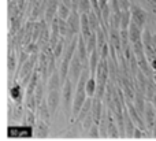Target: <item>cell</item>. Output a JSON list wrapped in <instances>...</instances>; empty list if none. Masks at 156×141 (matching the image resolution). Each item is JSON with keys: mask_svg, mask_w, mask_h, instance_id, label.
I'll return each mask as SVG.
<instances>
[{"mask_svg": "<svg viewBox=\"0 0 156 141\" xmlns=\"http://www.w3.org/2000/svg\"><path fill=\"white\" fill-rule=\"evenodd\" d=\"M73 88H74V84L70 78L66 79V82L63 84V89H62V93H63V101H65V107L66 108H70V106L73 107Z\"/></svg>", "mask_w": 156, "mask_h": 141, "instance_id": "obj_7", "label": "cell"}, {"mask_svg": "<svg viewBox=\"0 0 156 141\" xmlns=\"http://www.w3.org/2000/svg\"><path fill=\"white\" fill-rule=\"evenodd\" d=\"M85 90H86L88 97H93L94 96V93H96V90H97V78L94 76H90V78L88 79Z\"/></svg>", "mask_w": 156, "mask_h": 141, "instance_id": "obj_12", "label": "cell"}, {"mask_svg": "<svg viewBox=\"0 0 156 141\" xmlns=\"http://www.w3.org/2000/svg\"><path fill=\"white\" fill-rule=\"evenodd\" d=\"M15 66H16V59H15V55H8V70L14 71L15 70Z\"/></svg>", "mask_w": 156, "mask_h": 141, "instance_id": "obj_20", "label": "cell"}, {"mask_svg": "<svg viewBox=\"0 0 156 141\" xmlns=\"http://www.w3.org/2000/svg\"><path fill=\"white\" fill-rule=\"evenodd\" d=\"M71 7H69V5H66L65 3H60L59 4V8H58V18L59 19H63V21H67L69 16H70L71 14Z\"/></svg>", "mask_w": 156, "mask_h": 141, "instance_id": "obj_14", "label": "cell"}, {"mask_svg": "<svg viewBox=\"0 0 156 141\" xmlns=\"http://www.w3.org/2000/svg\"><path fill=\"white\" fill-rule=\"evenodd\" d=\"M144 118H145V125L148 130H152L156 122V108L152 101H147L145 111H144Z\"/></svg>", "mask_w": 156, "mask_h": 141, "instance_id": "obj_6", "label": "cell"}, {"mask_svg": "<svg viewBox=\"0 0 156 141\" xmlns=\"http://www.w3.org/2000/svg\"><path fill=\"white\" fill-rule=\"evenodd\" d=\"M83 69H85V66H83V63L81 62L80 56H78L77 52H76V55H74L73 59H71L70 70H69V78L73 81L74 85H77V82H78V79H80L81 74H82Z\"/></svg>", "mask_w": 156, "mask_h": 141, "instance_id": "obj_2", "label": "cell"}, {"mask_svg": "<svg viewBox=\"0 0 156 141\" xmlns=\"http://www.w3.org/2000/svg\"><path fill=\"white\" fill-rule=\"evenodd\" d=\"M33 128L32 126H8L7 136L16 137V139H30L33 137Z\"/></svg>", "mask_w": 156, "mask_h": 141, "instance_id": "obj_4", "label": "cell"}, {"mask_svg": "<svg viewBox=\"0 0 156 141\" xmlns=\"http://www.w3.org/2000/svg\"><path fill=\"white\" fill-rule=\"evenodd\" d=\"M152 79H154V82L156 84V70L154 71V74H152Z\"/></svg>", "mask_w": 156, "mask_h": 141, "instance_id": "obj_23", "label": "cell"}, {"mask_svg": "<svg viewBox=\"0 0 156 141\" xmlns=\"http://www.w3.org/2000/svg\"><path fill=\"white\" fill-rule=\"evenodd\" d=\"M127 32H129V40H130V44H136V43H140V41H143V29H141L140 26H137V25L134 23V22H132L129 26V29H127Z\"/></svg>", "mask_w": 156, "mask_h": 141, "instance_id": "obj_8", "label": "cell"}, {"mask_svg": "<svg viewBox=\"0 0 156 141\" xmlns=\"http://www.w3.org/2000/svg\"><path fill=\"white\" fill-rule=\"evenodd\" d=\"M145 136H147L145 132H144L141 128L134 129V133H133V137H134V139H143V137H145Z\"/></svg>", "mask_w": 156, "mask_h": 141, "instance_id": "obj_21", "label": "cell"}, {"mask_svg": "<svg viewBox=\"0 0 156 141\" xmlns=\"http://www.w3.org/2000/svg\"><path fill=\"white\" fill-rule=\"evenodd\" d=\"M130 2H132V3H136V0H130Z\"/></svg>", "mask_w": 156, "mask_h": 141, "instance_id": "obj_24", "label": "cell"}, {"mask_svg": "<svg viewBox=\"0 0 156 141\" xmlns=\"http://www.w3.org/2000/svg\"><path fill=\"white\" fill-rule=\"evenodd\" d=\"M132 23V11L126 10L121 12V30H127Z\"/></svg>", "mask_w": 156, "mask_h": 141, "instance_id": "obj_13", "label": "cell"}, {"mask_svg": "<svg viewBox=\"0 0 156 141\" xmlns=\"http://www.w3.org/2000/svg\"><path fill=\"white\" fill-rule=\"evenodd\" d=\"M34 97H36V103L37 104H41V101H43V85L38 84L37 86H36V90H34Z\"/></svg>", "mask_w": 156, "mask_h": 141, "instance_id": "obj_19", "label": "cell"}, {"mask_svg": "<svg viewBox=\"0 0 156 141\" xmlns=\"http://www.w3.org/2000/svg\"><path fill=\"white\" fill-rule=\"evenodd\" d=\"M110 2H111V0H99L100 8H103V7H105L107 4H110Z\"/></svg>", "mask_w": 156, "mask_h": 141, "instance_id": "obj_22", "label": "cell"}, {"mask_svg": "<svg viewBox=\"0 0 156 141\" xmlns=\"http://www.w3.org/2000/svg\"><path fill=\"white\" fill-rule=\"evenodd\" d=\"M138 2H140L141 7H144L147 11L156 15V0H138Z\"/></svg>", "mask_w": 156, "mask_h": 141, "instance_id": "obj_15", "label": "cell"}, {"mask_svg": "<svg viewBox=\"0 0 156 141\" xmlns=\"http://www.w3.org/2000/svg\"><path fill=\"white\" fill-rule=\"evenodd\" d=\"M86 97H88L86 90H76V93H74V100H73V107H71L73 119H77L78 118V115H80L83 104H85V101L88 100Z\"/></svg>", "mask_w": 156, "mask_h": 141, "instance_id": "obj_3", "label": "cell"}, {"mask_svg": "<svg viewBox=\"0 0 156 141\" xmlns=\"http://www.w3.org/2000/svg\"><path fill=\"white\" fill-rule=\"evenodd\" d=\"M67 25L71 36L81 34V14L78 11H71L70 16L67 19Z\"/></svg>", "mask_w": 156, "mask_h": 141, "instance_id": "obj_5", "label": "cell"}, {"mask_svg": "<svg viewBox=\"0 0 156 141\" xmlns=\"http://www.w3.org/2000/svg\"><path fill=\"white\" fill-rule=\"evenodd\" d=\"M10 97H11V100H14L15 103H21L25 97L23 88H22L19 84L12 85V86L10 88Z\"/></svg>", "mask_w": 156, "mask_h": 141, "instance_id": "obj_11", "label": "cell"}, {"mask_svg": "<svg viewBox=\"0 0 156 141\" xmlns=\"http://www.w3.org/2000/svg\"><path fill=\"white\" fill-rule=\"evenodd\" d=\"M132 22H134L137 26H140L143 29L147 23V19H148V12L144 7H141L138 3H133L132 4Z\"/></svg>", "mask_w": 156, "mask_h": 141, "instance_id": "obj_1", "label": "cell"}, {"mask_svg": "<svg viewBox=\"0 0 156 141\" xmlns=\"http://www.w3.org/2000/svg\"><path fill=\"white\" fill-rule=\"evenodd\" d=\"M48 90L51 92V90H59V86H63L62 84V79H60V74L58 70H55L54 73L49 76L48 78Z\"/></svg>", "mask_w": 156, "mask_h": 141, "instance_id": "obj_10", "label": "cell"}, {"mask_svg": "<svg viewBox=\"0 0 156 141\" xmlns=\"http://www.w3.org/2000/svg\"><path fill=\"white\" fill-rule=\"evenodd\" d=\"M125 123H126V128H125V130H126V134L129 137H133V133H134V126H133V122H132V118H130V115H125Z\"/></svg>", "mask_w": 156, "mask_h": 141, "instance_id": "obj_17", "label": "cell"}, {"mask_svg": "<svg viewBox=\"0 0 156 141\" xmlns=\"http://www.w3.org/2000/svg\"><path fill=\"white\" fill-rule=\"evenodd\" d=\"M92 11L90 0H80L78 3V12L80 14H89Z\"/></svg>", "mask_w": 156, "mask_h": 141, "instance_id": "obj_16", "label": "cell"}, {"mask_svg": "<svg viewBox=\"0 0 156 141\" xmlns=\"http://www.w3.org/2000/svg\"><path fill=\"white\" fill-rule=\"evenodd\" d=\"M88 137L89 139H97L99 137V123L94 122L92 128L88 130Z\"/></svg>", "mask_w": 156, "mask_h": 141, "instance_id": "obj_18", "label": "cell"}, {"mask_svg": "<svg viewBox=\"0 0 156 141\" xmlns=\"http://www.w3.org/2000/svg\"><path fill=\"white\" fill-rule=\"evenodd\" d=\"M59 100H60V93L59 90H51L48 93V97H47V104H48V108L51 111V114H54L56 111L58 106H59Z\"/></svg>", "mask_w": 156, "mask_h": 141, "instance_id": "obj_9", "label": "cell"}]
</instances>
